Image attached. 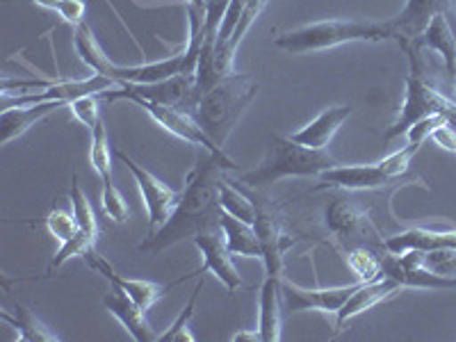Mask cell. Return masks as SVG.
<instances>
[{
  "label": "cell",
  "instance_id": "17",
  "mask_svg": "<svg viewBox=\"0 0 456 342\" xmlns=\"http://www.w3.org/2000/svg\"><path fill=\"white\" fill-rule=\"evenodd\" d=\"M352 110V105H331V108L322 110L315 119L308 121L304 128H299L297 133H292L288 137L292 142H297V144L324 151L329 146V142L333 140V135L338 133V128L349 119Z\"/></svg>",
  "mask_w": 456,
  "mask_h": 342
},
{
  "label": "cell",
  "instance_id": "18",
  "mask_svg": "<svg viewBox=\"0 0 456 342\" xmlns=\"http://www.w3.org/2000/svg\"><path fill=\"white\" fill-rule=\"evenodd\" d=\"M67 108V103H60V101H44V103H32V105H21V108H7L0 114V144L7 146L10 142H14L16 137H21L23 133L32 128L35 124H39L42 119L51 117L57 110Z\"/></svg>",
  "mask_w": 456,
  "mask_h": 342
},
{
  "label": "cell",
  "instance_id": "37",
  "mask_svg": "<svg viewBox=\"0 0 456 342\" xmlns=\"http://www.w3.org/2000/svg\"><path fill=\"white\" fill-rule=\"evenodd\" d=\"M46 228H48V233H51L60 244L67 242V240H71L73 235L80 231V226H78V222H76V217H73V213H67V210H53V213H48Z\"/></svg>",
  "mask_w": 456,
  "mask_h": 342
},
{
  "label": "cell",
  "instance_id": "40",
  "mask_svg": "<svg viewBox=\"0 0 456 342\" xmlns=\"http://www.w3.org/2000/svg\"><path fill=\"white\" fill-rule=\"evenodd\" d=\"M85 14H87L85 0H60L57 16H60L64 23H69V26L78 28L80 23H85Z\"/></svg>",
  "mask_w": 456,
  "mask_h": 342
},
{
  "label": "cell",
  "instance_id": "9",
  "mask_svg": "<svg viewBox=\"0 0 456 342\" xmlns=\"http://www.w3.org/2000/svg\"><path fill=\"white\" fill-rule=\"evenodd\" d=\"M135 105H140L142 110H146L151 119L156 121L160 128H165L167 133H171L178 140L187 142V144L199 146L203 151H210L215 156H226L224 149H219L210 137L206 135V130L199 126V121L194 119V114L185 112V110L178 108H169V105H158V103H149V101H135Z\"/></svg>",
  "mask_w": 456,
  "mask_h": 342
},
{
  "label": "cell",
  "instance_id": "33",
  "mask_svg": "<svg viewBox=\"0 0 456 342\" xmlns=\"http://www.w3.org/2000/svg\"><path fill=\"white\" fill-rule=\"evenodd\" d=\"M96 235L92 233H85V231H78V233L73 235L71 240H67V242L60 244V249H57V254L53 256L51 260V270H57V267H62L67 260L76 258V256H80L83 258L85 251L94 249V244H96Z\"/></svg>",
  "mask_w": 456,
  "mask_h": 342
},
{
  "label": "cell",
  "instance_id": "14",
  "mask_svg": "<svg viewBox=\"0 0 456 342\" xmlns=\"http://www.w3.org/2000/svg\"><path fill=\"white\" fill-rule=\"evenodd\" d=\"M384 171L381 162L374 165H336L333 169H327L320 176V190L322 187H338V190H347V192H358V190H379L393 183Z\"/></svg>",
  "mask_w": 456,
  "mask_h": 342
},
{
  "label": "cell",
  "instance_id": "19",
  "mask_svg": "<svg viewBox=\"0 0 456 342\" xmlns=\"http://www.w3.org/2000/svg\"><path fill=\"white\" fill-rule=\"evenodd\" d=\"M384 267H381V276H388V279L397 281L402 288H411V290H452L456 288V279L450 276H441L436 272L427 270L422 265L418 267H406V265L399 263V258L395 254L386 256Z\"/></svg>",
  "mask_w": 456,
  "mask_h": 342
},
{
  "label": "cell",
  "instance_id": "25",
  "mask_svg": "<svg viewBox=\"0 0 456 342\" xmlns=\"http://www.w3.org/2000/svg\"><path fill=\"white\" fill-rule=\"evenodd\" d=\"M73 48L78 53V57L92 69L94 73L105 76V78L114 80V71H117V64L110 62V57L105 55L101 44L96 42L92 28L87 23H80L78 28H73Z\"/></svg>",
  "mask_w": 456,
  "mask_h": 342
},
{
  "label": "cell",
  "instance_id": "7",
  "mask_svg": "<svg viewBox=\"0 0 456 342\" xmlns=\"http://www.w3.org/2000/svg\"><path fill=\"white\" fill-rule=\"evenodd\" d=\"M117 158L126 165V169L133 174L137 187H140L142 201H144L146 213H149V235L156 233L158 228L171 217V213L176 210L178 201H181V192L171 190L169 185L156 178L151 171H146L144 167L137 165L130 156H126L124 151H117Z\"/></svg>",
  "mask_w": 456,
  "mask_h": 342
},
{
  "label": "cell",
  "instance_id": "32",
  "mask_svg": "<svg viewBox=\"0 0 456 342\" xmlns=\"http://www.w3.org/2000/svg\"><path fill=\"white\" fill-rule=\"evenodd\" d=\"M347 267L356 274V279L361 283L365 281H374L381 276V267H384V260L379 258L372 249H365V247H356L347 254Z\"/></svg>",
  "mask_w": 456,
  "mask_h": 342
},
{
  "label": "cell",
  "instance_id": "42",
  "mask_svg": "<svg viewBox=\"0 0 456 342\" xmlns=\"http://www.w3.org/2000/svg\"><path fill=\"white\" fill-rule=\"evenodd\" d=\"M233 342H263V338H260V331L258 329H254V331H240L235 333L233 338H231Z\"/></svg>",
  "mask_w": 456,
  "mask_h": 342
},
{
  "label": "cell",
  "instance_id": "35",
  "mask_svg": "<svg viewBox=\"0 0 456 342\" xmlns=\"http://www.w3.org/2000/svg\"><path fill=\"white\" fill-rule=\"evenodd\" d=\"M101 203H103V213L108 215L112 222L124 224L130 217V208L126 203L124 194L119 192V187L114 185L112 181L103 183V190H101Z\"/></svg>",
  "mask_w": 456,
  "mask_h": 342
},
{
  "label": "cell",
  "instance_id": "8",
  "mask_svg": "<svg viewBox=\"0 0 456 342\" xmlns=\"http://www.w3.org/2000/svg\"><path fill=\"white\" fill-rule=\"evenodd\" d=\"M361 283V281H358ZM338 285V288H301L292 281L281 276V297H283V308L292 313L320 311L336 315L342 304L349 299L356 285Z\"/></svg>",
  "mask_w": 456,
  "mask_h": 342
},
{
  "label": "cell",
  "instance_id": "30",
  "mask_svg": "<svg viewBox=\"0 0 456 342\" xmlns=\"http://www.w3.org/2000/svg\"><path fill=\"white\" fill-rule=\"evenodd\" d=\"M201 290H203V279H199L197 285H194L192 295H190V299H187V306L183 308V313L176 317V320L171 322L169 329L158 336V340L160 342H194V336L190 333V327H187V324H190V320L194 317V308H197V299H199V295H201Z\"/></svg>",
  "mask_w": 456,
  "mask_h": 342
},
{
  "label": "cell",
  "instance_id": "34",
  "mask_svg": "<svg viewBox=\"0 0 456 342\" xmlns=\"http://www.w3.org/2000/svg\"><path fill=\"white\" fill-rule=\"evenodd\" d=\"M99 101H101L99 94H87V96H80V99L71 101V103L67 105V108L71 110L73 119L78 121L80 126H85L89 133H92V130L96 128L101 121Z\"/></svg>",
  "mask_w": 456,
  "mask_h": 342
},
{
  "label": "cell",
  "instance_id": "5",
  "mask_svg": "<svg viewBox=\"0 0 456 342\" xmlns=\"http://www.w3.org/2000/svg\"><path fill=\"white\" fill-rule=\"evenodd\" d=\"M409 55V78H406V99L399 108L397 119L390 126L388 133L384 135L386 142H393L395 137L406 135V130L415 124V121L431 117V114H443L452 126H456V101L443 96L438 89L431 87L427 83L425 73L420 67V55H418V46L411 42L399 44Z\"/></svg>",
  "mask_w": 456,
  "mask_h": 342
},
{
  "label": "cell",
  "instance_id": "3",
  "mask_svg": "<svg viewBox=\"0 0 456 342\" xmlns=\"http://www.w3.org/2000/svg\"><path fill=\"white\" fill-rule=\"evenodd\" d=\"M395 39V28L390 21H320L311 26H301L295 30L281 32L274 39L281 51L290 55H306V53L329 51L352 42H388Z\"/></svg>",
  "mask_w": 456,
  "mask_h": 342
},
{
  "label": "cell",
  "instance_id": "15",
  "mask_svg": "<svg viewBox=\"0 0 456 342\" xmlns=\"http://www.w3.org/2000/svg\"><path fill=\"white\" fill-rule=\"evenodd\" d=\"M452 7H456V0H406L404 10L390 19L395 42H415L436 14H450Z\"/></svg>",
  "mask_w": 456,
  "mask_h": 342
},
{
  "label": "cell",
  "instance_id": "13",
  "mask_svg": "<svg viewBox=\"0 0 456 342\" xmlns=\"http://www.w3.org/2000/svg\"><path fill=\"white\" fill-rule=\"evenodd\" d=\"M404 290L397 281L388 279V276H379L374 281H365V283H358L356 290L349 295V299L342 304L340 311L336 313V329H342L347 322H352L354 317L363 315L370 308L384 304V301L393 299L395 295Z\"/></svg>",
  "mask_w": 456,
  "mask_h": 342
},
{
  "label": "cell",
  "instance_id": "24",
  "mask_svg": "<svg viewBox=\"0 0 456 342\" xmlns=\"http://www.w3.org/2000/svg\"><path fill=\"white\" fill-rule=\"evenodd\" d=\"M222 233L226 240L228 251L233 256H244V258H258L263 260V247H260L258 233H256L254 224H247L233 215L222 213Z\"/></svg>",
  "mask_w": 456,
  "mask_h": 342
},
{
  "label": "cell",
  "instance_id": "16",
  "mask_svg": "<svg viewBox=\"0 0 456 342\" xmlns=\"http://www.w3.org/2000/svg\"><path fill=\"white\" fill-rule=\"evenodd\" d=\"M103 306L108 308L110 315H114L117 320L124 324V329L128 331V336L135 342H156L158 336L156 331L151 329V324L146 322L144 308L137 306L135 301L130 299L121 288L112 285L108 295L103 297Z\"/></svg>",
  "mask_w": 456,
  "mask_h": 342
},
{
  "label": "cell",
  "instance_id": "20",
  "mask_svg": "<svg viewBox=\"0 0 456 342\" xmlns=\"http://www.w3.org/2000/svg\"><path fill=\"white\" fill-rule=\"evenodd\" d=\"M388 254L404 251H436L456 249V231H434V228H409L397 235H390L384 242Z\"/></svg>",
  "mask_w": 456,
  "mask_h": 342
},
{
  "label": "cell",
  "instance_id": "6",
  "mask_svg": "<svg viewBox=\"0 0 456 342\" xmlns=\"http://www.w3.org/2000/svg\"><path fill=\"white\" fill-rule=\"evenodd\" d=\"M105 101H149V103L169 105L194 114L201 92L197 85V73H183L160 83H119L117 87L103 92Z\"/></svg>",
  "mask_w": 456,
  "mask_h": 342
},
{
  "label": "cell",
  "instance_id": "11",
  "mask_svg": "<svg viewBox=\"0 0 456 342\" xmlns=\"http://www.w3.org/2000/svg\"><path fill=\"white\" fill-rule=\"evenodd\" d=\"M83 258H85V263H87V267H92L96 274H101L103 279H108L110 285H117V288H121V290H124L130 299L135 301L137 306L144 308V311H149V308L153 306L156 301H160L162 297L167 295L165 285L153 283V281H146V279H126V276H121L119 272L114 270L112 265L103 258V256L96 254V249L85 251Z\"/></svg>",
  "mask_w": 456,
  "mask_h": 342
},
{
  "label": "cell",
  "instance_id": "12",
  "mask_svg": "<svg viewBox=\"0 0 456 342\" xmlns=\"http://www.w3.org/2000/svg\"><path fill=\"white\" fill-rule=\"evenodd\" d=\"M256 222L254 228L258 233L260 247H263V265H265V276H283V256L285 251L290 249V240L285 235L283 226L279 219L274 217L272 210L258 206L256 203Z\"/></svg>",
  "mask_w": 456,
  "mask_h": 342
},
{
  "label": "cell",
  "instance_id": "31",
  "mask_svg": "<svg viewBox=\"0 0 456 342\" xmlns=\"http://www.w3.org/2000/svg\"><path fill=\"white\" fill-rule=\"evenodd\" d=\"M71 208H73V217H76V222H78L80 231H85V233H92L99 238V219H96V213H94L92 201H89L87 194H85V190L80 187L78 176H73Z\"/></svg>",
  "mask_w": 456,
  "mask_h": 342
},
{
  "label": "cell",
  "instance_id": "29",
  "mask_svg": "<svg viewBox=\"0 0 456 342\" xmlns=\"http://www.w3.org/2000/svg\"><path fill=\"white\" fill-rule=\"evenodd\" d=\"M89 162H92V169L96 171V176L101 178V183L112 181V151H110L108 130H105L103 119H101L99 126L92 130Z\"/></svg>",
  "mask_w": 456,
  "mask_h": 342
},
{
  "label": "cell",
  "instance_id": "28",
  "mask_svg": "<svg viewBox=\"0 0 456 342\" xmlns=\"http://www.w3.org/2000/svg\"><path fill=\"white\" fill-rule=\"evenodd\" d=\"M219 203H222V210L228 215H233V217L242 219L247 224H254L256 222V203L251 201L247 194H242L238 187L231 185L228 178H222L219 183Z\"/></svg>",
  "mask_w": 456,
  "mask_h": 342
},
{
  "label": "cell",
  "instance_id": "27",
  "mask_svg": "<svg viewBox=\"0 0 456 342\" xmlns=\"http://www.w3.org/2000/svg\"><path fill=\"white\" fill-rule=\"evenodd\" d=\"M327 226L333 235L340 240H347L356 233L361 224H363V215L354 203L345 201V199H333L327 206Z\"/></svg>",
  "mask_w": 456,
  "mask_h": 342
},
{
  "label": "cell",
  "instance_id": "23",
  "mask_svg": "<svg viewBox=\"0 0 456 342\" xmlns=\"http://www.w3.org/2000/svg\"><path fill=\"white\" fill-rule=\"evenodd\" d=\"M265 5H267V0H247V3H244L233 35H231V39H228L222 48H217L213 55V73L217 80L231 73V64H233L235 51H238V46L242 44L244 37H247V32L251 30V26L256 23L260 12L265 10Z\"/></svg>",
  "mask_w": 456,
  "mask_h": 342
},
{
  "label": "cell",
  "instance_id": "2",
  "mask_svg": "<svg viewBox=\"0 0 456 342\" xmlns=\"http://www.w3.org/2000/svg\"><path fill=\"white\" fill-rule=\"evenodd\" d=\"M256 94H258V83L254 76L231 71L201 94L194 108V119L206 130V135L219 149H224L238 121L242 119V114L254 103Z\"/></svg>",
  "mask_w": 456,
  "mask_h": 342
},
{
  "label": "cell",
  "instance_id": "1",
  "mask_svg": "<svg viewBox=\"0 0 456 342\" xmlns=\"http://www.w3.org/2000/svg\"><path fill=\"white\" fill-rule=\"evenodd\" d=\"M224 169H238V165L228 156H215L210 151H203V156L197 158V165L187 174L176 210L156 233L146 235L140 251L158 256L174 244L194 240L203 231L219 228L224 213L219 203V183L224 178Z\"/></svg>",
  "mask_w": 456,
  "mask_h": 342
},
{
  "label": "cell",
  "instance_id": "22",
  "mask_svg": "<svg viewBox=\"0 0 456 342\" xmlns=\"http://www.w3.org/2000/svg\"><path fill=\"white\" fill-rule=\"evenodd\" d=\"M411 44H415L418 48H429V51L438 53L443 57L447 73H450L452 78H456V30L450 23V19H447V14H436L427 23L425 30L420 32V37Z\"/></svg>",
  "mask_w": 456,
  "mask_h": 342
},
{
  "label": "cell",
  "instance_id": "38",
  "mask_svg": "<svg viewBox=\"0 0 456 342\" xmlns=\"http://www.w3.org/2000/svg\"><path fill=\"white\" fill-rule=\"evenodd\" d=\"M418 151H420V146L409 144V142H406V146H402V149L395 151V153H390L388 158H384V160H379V162H381V167H384V171L390 178H399L402 174L409 171L411 160H413Z\"/></svg>",
  "mask_w": 456,
  "mask_h": 342
},
{
  "label": "cell",
  "instance_id": "44",
  "mask_svg": "<svg viewBox=\"0 0 456 342\" xmlns=\"http://www.w3.org/2000/svg\"><path fill=\"white\" fill-rule=\"evenodd\" d=\"M187 5H194V7H201V10H206L208 0H185Z\"/></svg>",
  "mask_w": 456,
  "mask_h": 342
},
{
  "label": "cell",
  "instance_id": "39",
  "mask_svg": "<svg viewBox=\"0 0 456 342\" xmlns=\"http://www.w3.org/2000/svg\"><path fill=\"white\" fill-rule=\"evenodd\" d=\"M445 117L443 114H431V117H425V119L415 121L409 130H406V142L415 146H422L431 137L436 128L441 124H445Z\"/></svg>",
  "mask_w": 456,
  "mask_h": 342
},
{
  "label": "cell",
  "instance_id": "45",
  "mask_svg": "<svg viewBox=\"0 0 456 342\" xmlns=\"http://www.w3.org/2000/svg\"><path fill=\"white\" fill-rule=\"evenodd\" d=\"M454 92H456V78H454Z\"/></svg>",
  "mask_w": 456,
  "mask_h": 342
},
{
  "label": "cell",
  "instance_id": "36",
  "mask_svg": "<svg viewBox=\"0 0 456 342\" xmlns=\"http://www.w3.org/2000/svg\"><path fill=\"white\" fill-rule=\"evenodd\" d=\"M420 263L422 267L436 272V274L456 279V249L420 251Z\"/></svg>",
  "mask_w": 456,
  "mask_h": 342
},
{
  "label": "cell",
  "instance_id": "26",
  "mask_svg": "<svg viewBox=\"0 0 456 342\" xmlns=\"http://www.w3.org/2000/svg\"><path fill=\"white\" fill-rule=\"evenodd\" d=\"M3 322L12 324L16 329V336L21 342H57L60 336H55L53 331H48L46 324L37 320L35 313L30 308H26L23 304H16L14 313L3 311L0 313Z\"/></svg>",
  "mask_w": 456,
  "mask_h": 342
},
{
  "label": "cell",
  "instance_id": "10",
  "mask_svg": "<svg viewBox=\"0 0 456 342\" xmlns=\"http://www.w3.org/2000/svg\"><path fill=\"white\" fill-rule=\"evenodd\" d=\"M192 242L199 249V254L203 256V267L199 270V274L210 272L219 283L226 285L228 292H238L242 288V276H240L238 267L233 265V254L228 251L222 226L203 231Z\"/></svg>",
  "mask_w": 456,
  "mask_h": 342
},
{
  "label": "cell",
  "instance_id": "43",
  "mask_svg": "<svg viewBox=\"0 0 456 342\" xmlns=\"http://www.w3.org/2000/svg\"><path fill=\"white\" fill-rule=\"evenodd\" d=\"M35 5L44 7V10H51V12H57V7H60V0H32Z\"/></svg>",
  "mask_w": 456,
  "mask_h": 342
},
{
  "label": "cell",
  "instance_id": "41",
  "mask_svg": "<svg viewBox=\"0 0 456 342\" xmlns=\"http://www.w3.org/2000/svg\"><path fill=\"white\" fill-rule=\"evenodd\" d=\"M431 140L441 146V149L450 151V153H456V130L450 121H445V124L438 126V128L431 133Z\"/></svg>",
  "mask_w": 456,
  "mask_h": 342
},
{
  "label": "cell",
  "instance_id": "4",
  "mask_svg": "<svg viewBox=\"0 0 456 342\" xmlns=\"http://www.w3.org/2000/svg\"><path fill=\"white\" fill-rule=\"evenodd\" d=\"M340 165V160L327 153V149H311L297 144L288 135H274L265 160L254 171L244 174L242 183L251 187L270 185L283 178H320L327 169Z\"/></svg>",
  "mask_w": 456,
  "mask_h": 342
},
{
  "label": "cell",
  "instance_id": "46",
  "mask_svg": "<svg viewBox=\"0 0 456 342\" xmlns=\"http://www.w3.org/2000/svg\"><path fill=\"white\" fill-rule=\"evenodd\" d=\"M454 10H456V7H454ZM454 30H456V26H454Z\"/></svg>",
  "mask_w": 456,
  "mask_h": 342
},
{
  "label": "cell",
  "instance_id": "21",
  "mask_svg": "<svg viewBox=\"0 0 456 342\" xmlns=\"http://www.w3.org/2000/svg\"><path fill=\"white\" fill-rule=\"evenodd\" d=\"M258 331L263 342H279L283 329L281 276H265L258 295Z\"/></svg>",
  "mask_w": 456,
  "mask_h": 342
}]
</instances>
